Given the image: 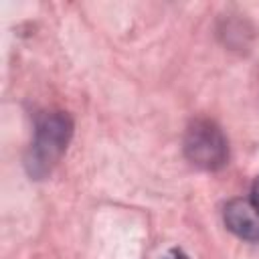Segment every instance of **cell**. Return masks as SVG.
Here are the masks:
<instances>
[{"label":"cell","instance_id":"cell-5","mask_svg":"<svg viewBox=\"0 0 259 259\" xmlns=\"http://www.w3.org/2000/svg\"><path fill=\"white\" fill-rule=\"evenodd\" d=\"M251 200H253L255 206L259 208V178H257V182H255V186H253V196H251Z\"/></svg>","mask_w":259,"mask_h":259},{"label":"cell","instance_id":"cell-3","mask_svg":"<svg viewBox=\"0 0 259 259\" xmlns=\"http://www.w3.org/2000/svg\"><path fill=\"white\" fill-rule=\"evenodd\" d=\"M225 225L231 233H235L243 241L259 243V208L253 200L235 198L227 202L223 210Z\"/></svg>","mask_w":259,"mask_h":259},{"label":"cell","instance_id":"cell-4","mask_svg":"<svg viewBox=\"0 0 259 259\" xmlns=\"http://www.w3.org/2000/svg\"><path fill=\"white\" fill-rule=\"evenodd\" d=\"M164 259H188V257H186L182 251H176V249H174V251H170L168 255H164Z\"/></svg>","mask_w":259,"mask_h":259},{"label":"cell","instance_id":"cell-1","mask_svg":"<svg viewBox=\"0 0 259 259\" xmlns=\"http://www.w3.org/2000/svg\"><path fill=\"white\" fill-rule=\"evenodd\" d=\"M71 119L65 113H47L38 123L34 132V142L30 146L28 156V170L34 176H45L51 172L53 164L61 158L65 152L69 138H71Z\"/></svg>","mask_w":259,"mask_h":259},{"label":"cell","instance_id":"cell-2","mask_svg":"<svg viewBox=\"0 0 259 259\" xmlns=\"http://www.w3.org/2000/svg\"><path fill=\"white\" fill-rule=\"evenodd\" d=\"M184 152L194 166L204 170H217L229 158V146L223 132L206 119H198L188 127L184 138Z\"/></svg>","mask_w":259,"mask_h":259}]
</instances>
